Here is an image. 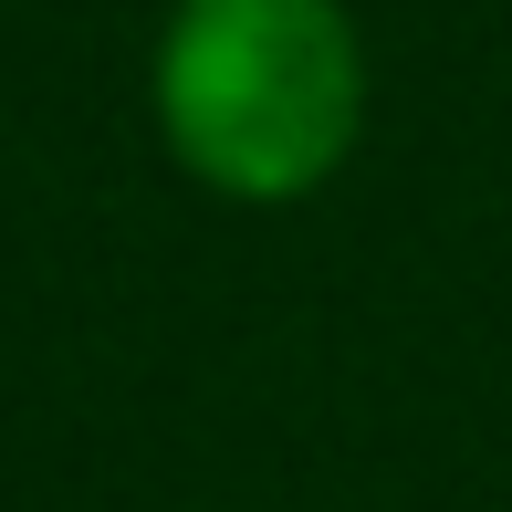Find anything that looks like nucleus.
I'll use <instances>...</instances> for the list:
<instances>
[{"label": "nucleus", "mask_w": 512, "mask_h": 512, "mask_svg": "<svg viewBox=\"0 0 512 512\" xmlns=\"http://www.w3.org/2000/svg\"><path fill=\"white\" fill-rule=\"evenodd\" d=\"M147 95L199 189L293 209L366 136V42L345 0H178Z\"/></svg>", "instance_id": "f257e3e1"}]
</instances>
